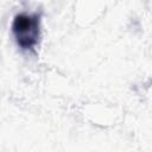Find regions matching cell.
Here are the masks:
<instances>
[{
	"label": "cell",
	"instance_id": "obj_1",
	"mask_svg": "<svg viewBox=\"0 0 152 152\" xmlns=\"http://www.w3.org/2000/svg\"><path fill=\"white\" fill-rule=\"evenodd\" d=\"M12 32L17 44L23 50L33 49L40 37V20L37 14H18L12 24Z\"/></svg>",
	"mask_w": 152,
	"mask_h": 152
}]
</instances>
